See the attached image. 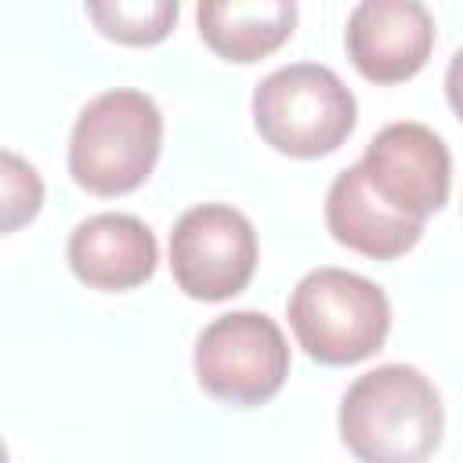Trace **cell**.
Returning <instances> with one entry per match:
<instances>
[{
    "instance_id": "obj_1",
    "label": "cell",
    "mask_w": 463,
    "mask_h": 463,
    "mask_svg": "<svg viewBox=\"0 0 463 463\" xmlns=\"http://www.w3.org/2000/svg\"><path fill=\"white\" fill-rule=\"evenodd\" d=\"M441 423L434 383L405 362L362 373L340 402V438L358 463H427Z\"/></svg>"
},
{
    "instance_id": "obj_2",
    "label": "cell",
    "mask_w": 463,
    "mask_h": 463,
    "mask_svg": "<svg viewBox=\"0 0 463 463\" xmlns=\"http://www.w3.org/2000/svg\"><path fill=\"white\" fill-rule=\"evenodd\" d=\"M163 145L159 105L130 87L98 94L76 116L69 137V174L94 195H127L156 166Z\"/></svg>"
},
{
    "instance_id": "obj_3",
    "label": "cell",
    "mask_w": 463,
    "mask_h": 463,
    "mask_svg": "<svg viewBox=\"0 0 463 463\" xmlns=\"http://www.w3.org/2000/svg\"><path fill=\"white\" fill-rule=\"evenodd\" d=\"M297 344L322 365H354L380 351L391 329L383 289L344 268L307 271L286 304Z\"/></svg>"
},
{
    "instance_id": "obj_4",
    "label": "cell",
    "mask_w": 463,
    "mask_h": 463,
    "mask_svg": "<svg viewBox=\"0 0 463 463\" xmlns=\"http://www.w3.org/2000/svg\"><path fill=\"white\" fill-rule=\"evenodd\" d=\"M354 94L333 69L315 61L275 69L253 90V123L282 156L315 159L340 148L354 130Z\"/></svg>"
},
{
    "instance_id": "obj_5",
    "label": "cell",
    "mask_w": 463,
    "mask_h": 463,
    "mask_svg": "<svg viewBox=\"0 0 463 463\" xmlns=\"http://www.w3.org/2000/svg\"><path fill=\"white\" fill-rule=\"evenodd\" d=\"M199 387L228 405H260L289 376V344L260 311L213 318L195 340Z\"/></svg>"
},
{
    "instance_id": "obj_6",
    "label": "cell",
    "mask_w": 463,
    "mask_h": 463,
    "mask_svg": "<svg viewBox=\"0 0 463 463\" xmlns=\"http://www.w3.org/2000/svg\"><path fill=\"white\" fill-rule=\"evenodd\" d=\"M257 268V232L235 206L203 203L181 213L170 232V271L192 300H228L246 289Z\"/></svg>"
},
{
    "instance_id": "obj_7",
    "label": "cell",
    "mask_w": 463,
    "mask_h": 463,
    "mask_svg": "<svg viewBox=\"0 0 463 463\" xmlns=\"http://www.w3.org/2000/svg\"><path fill=\"white\" fill-rule=\"evenodd\" d=\"M358 163L369 188L409 221H427L449 199L452 159L445 141L423 123L383 127Z\"/></svg>"
},
{
    "instance_id": "obj_8",
    "label": "cell",
    "mask_w": 463,
    "mask_h": 463,
    "mask_svg": "<svg viewBox=\"0 0 463 463\" xmlns=\"http://www.w3.org/2000/svg\"><path fill=\"white\" fill-rule=\"evenodd\" d=\"M347 58L373 83L416 76L434 47V18L416 0H362L347 18Z\"/></svg>"
},
{
    "instance_id": "obj_9",
    "label": "cell",
    "mask_w": 463,
    "mask_h": 463,
    "mask_svg": "<svg viewBox=\"0 0 463 463\" xmlns=\"http://www.w3.org/2000/svg\"><path fill=\"white\" fill-rule=\"evenodd\" d=\"M156 235L130 213H94L69 235V268L90 289H134L156 271Z\"/></svg>"
},
{
    "instance_id": "obj_10",
    "label": "cell",
    "mask_w": 463,
    "mask_h": 463,
    "mask_svg": "<svg viewBox=\"0 0 463 463\" xmlns=\"http://www.w3.org/2000/svg\"><path fill=\"white\" fill-rule=\"evenodd\" d=\"M326 224L340 246L365 253L373 260H394V257L409 253L423 235V221L402 217L369 188L362 163L347 166L329 184Z\"/></svg>"
},
{
    "instance_id": "obj_11",
    "label": "cell",
    "mask_w": 463,
    "mask_h": 463,
    "mask_svg": "<svg viewBox=\"0 0 463 463\" xmlns=\"http://www.w3.org/2000/svg\"><path fill=\"white\" fill-rule=\"evenodd\" d=\"M203 40L228 61H260L279 51L297 25L293 0H210L195 11Z\"/></svg>"
},
{
    "instance_id": "obj_12",
    "label": "cell",
    "mask_w": 463,
    "mask_h": 463,
    "mask_svg": "<svg viewBox=\"0 0 463 463\" xmlns=\"http://www.w3.org/2000/svg\"><path fill=\"white\" fill-rule=\"evenodd\" d=\"M87 18L119 43L148 47L159 43L177 22V0H105L87 4Z\"/></svg>"
},
{
    "instance_id": "obj_13",
    "label": "cell",
    "mask_w": 463,
    "mask_h": 463,
    "mask_svg": "<svg viewBox=\"0 0 463 463\" xmlns=\"http://www.w3.org/2000/svg\"><path fill=\"white\" fill-rule=\"evenodd\" d=\"M0 163H4V232H14L18 224L36 217L43 203V184L36 170L14 152H4Z\"/></svg>"
},
{
    "instance_id": "obj_14",
    "label": "cell",
    "mask_w": 463,
    "mask_h": 463,
    "mask_svg": "<svg viewBox=\"0 0 463 463\" xmlns=\"http://www.w3.org/2000/svg\"><path fill=\"white\" fill-rule=\"evenodd\" d=\"M445 94H449V105L456 109V116L463 119V47L452 54L449 61V72H445Z\"/></svg>"
}]
</instances>
